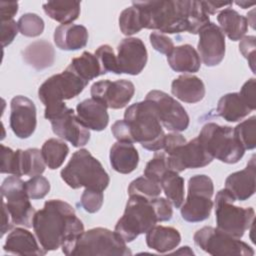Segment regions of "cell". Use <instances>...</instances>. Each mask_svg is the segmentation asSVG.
<instances>
[{
  "mask_svg": "<svg viewBox=\"0 0 256 256\" xmlns=\"http://www.w3.org/2000/svg\"><path fill=\"white\" fill-rule=\"evenodd\" d=\"M10 107V127L13 133L20 139L29 138L37 125L34 102L26 96L18 95L12 98Z\"/></svg>",
  "mask_w": 256,
  "mask_h": 256,
  "instance_id": "obj_19",
  "label": "cell"
},
{
  "mask_svg": "<svg viewBox=\"0 0 256 256\" xmlns=\"http://www.w3.org/2000/svg\"><path fill=\"white\" fill-rule=\"evenodd\" d=\"M2 214H3V221H2V228H1V236H3L10 228H11V224H10V220L9 217L11 218L5 203L2 201Z\"/></svg>",
  "mask_w": 256,
  "mask_h": 256,
  "instance_id": "obj_54",
  "label": "cell"
},
{
  "mask_svg": "<svg viewBox=\"0 0 256 256\" xmlns=\"http://www.w3.org/2000/svg\"><path fill=\"white\" fill-rule=\"evenodd\" d=\"M198 34L197 49L202 62L208 67L220 64L225 56V36L220 27L210 22Z\"/></svg>",
  "mask_w": 256,
  "mask_h": 256,
  "instance_id": "obj_18",
  "label": "cell"
},
{
  "mask_svg": "<svg viewBox=\"0 0 256 256\" xmlns=\"http://www.w3.org/2000/svg\"><path fill=\"white\" fill-rule=\"evenodd\" d=\"M90 93L93 99L101 102L107 108L121 109L131 101L135 93V86L131 81L125 79L100 80L93 83Z\"/></svg>",
  "mask_w": 256,
  "mask_h": 256,
  "instance_id": "obj_16",
  "label": "cell"
},
{
  "mask_svg": "<svg viewBox=\"0 0 256 256\" xmlns=\"http://www.w3.org/2000/svg\"><path fill=\"white\" fill-rule=\"evenodd\" d=\"M196 246L214 256H252L254 250L240 238L233 237L218 228L205 226L193 236Z\"/></svg>",
  "mask_w": 256,
  "mask_h": 256,
  "instance_id": "obj_11",
  "label": "cell"
},
{
  "mask_svg": "<svg viewBox=\"0 0 256 256\" xmlns=\"http://www.w3.org/2000/svg\"><path fill=\"white\" fill-rule=\"evenodd\" d=\"M162 191L161 185L146 176H141L134 179L128 186V194L142 196L148 200H153L159 197Z\"/></svg>",
  "mask_w": 256,
  "mask_h": 256,
  "instance_id": "obj_36",
  "label": "cell"
},
{
  "mask_svg": "<svg viewBox=\"0 0 256 256\" xmlns=\"http://www.w3.org/2000/svg\"><path fill=\"white\" fill-rule=\"evenodd\" d=\"M149 39L152 47L162 54L168 55L174 48V43L172 39L163 33L152 32L149 35Z\"/></svg>",
  "mask_w": 256,
  "mask_h": 256,
  "instance_id": "obj_48",
  "label": "cell"
},
{
  "mask_svg": "<svg viewBox=\"0 0 256 256\" xmlns=\"http://www.w3.org/2000/svg\"><path fill=\"white\" fill-rule=\"evenodd\" d=\"M76 112L80 122L88 129L102 131L108 125L107 107L93 98L80 102L76 107Z\"/></svg>",
  "mask_w": 256,
  "mask_h": 256,
  "instance_id": "obj_22",
  "label": "cell"
},
{
  "mask_svg": "<svg viewBox=\"0 0 256 256\" xmlns=\"http://www.w3.org/2000/svg\"><path fill=\"white\" fill-rule=\"evenodd\" d=\"M167 61L169 66L176 72L195 73L201 66L199 54L190 44L174 47L167 55Z\"/></svg>",
  "mask_w": 256,
  "mask_h": 256,
  "instance_id": "obj_26",
  "label": "cell"
},
{
  "mask_svg": "<svg viewBox=\"0 0 256 256\" xmlns=\"http://www.w3.org/2000/svg\"><path fill=\"white\" fill-rule=\"evenodd\" d=\"M234 134L244 148V150H252L256 146V116H251L250 118L239 123L235 128H233Z\"/></svg>",
  "mask_w": 256,
  "mask_h": 256,
  "instance_id": "obj_37",
  "label": "cell"
},
{
  "mask_svg": "<svg viewBox=\"0 0 256 256\" xmlns=\"http://www.w3.org/2000/svg\"><path fill=\"white\" fill-rule=\"evenodd\" d=\"M17 23L20 33L27 37H37L41 35L44 30L43 19L35 13L23 14Z\"/></svg>",
  "mask_w": 256,
  "mask_h": 256,
  "instance_id": "obj_40",
  "label": "cell"
},
{
  "mask_svg": "<svg viewBox=\"0 0 256 256\" xmlns=\"http://www.w3.org/2000/svg\"><path fill=\"white\" fill-rule=\"evenodd\" d=\"M23 60L36 70L51 67L55 60L53 46L46 40H38L28 45L22 52Z\"/></svg>",
  "mask_w": 256,
  "mask_h": 256,
  "instance_id": "obj_28",
  "label": "cell"
},
{
  "mask_svg": "<svg viewBox=\"0 0 256 256\" xmlns=\"http://www.w3.org/2000/svg\"><path fill=\"white\" fill-rule=\"evenodd\" d=\"M88 83L66 68L46 79L38 89V97L46 106L64 102L78 96Z\"/></svg>",
  "mask_w": 256,
  "mask_h": 256,
  "instance_id": "obj_13",
  "label": "cell"
},
{
  "mask_svg": "<svg viewBox=\"0 0 256 256\" xmlns=\"http://www.w3.org/2000/svg\"><path fill=\"white\" fill-rule=\"evenodd\" d=\"M44 116L51 123L55 135L70 142L74 147L86 145L90 140V131L75 115L74 110L64 102L45 107Z\"/></svg>",
  "mask_w": 256,
  "mask_h": 256,
  "instance_id": "obj_9",
  "label": "cell"
},
{
  "mask_svg": "<svg viewBox=\"0 0 256 256\" xmlns=\"http://www.w3.org/2000/svg\"><path fill=\"white\" fill-rule=\"evenodd\" d=\"M19 31L18 23L12 20L1 21V43L2 47H6L11 44Z\"/></svg>",
  "mask_w": 256,
  "mask_h": 256,
  "instance_id": "obj_49",
  "label": "cell"
},
{
  "mask_svg": "<svg viewBox=\"0 0 256 256\" xmlns=\"http://www.w3.org/2000/svg\"><path fill=\"white\" fill-rule=\"evenodd\" d=\"M25 190L30 199H42L50 191V183L48 179L41 175L33 176L25 181Z\"/></svg>",
  "mask_w": 256,
  "mask_h": 256,
  "instance_id": "obj_42",
  "label": "cell"
},
{
  "mask_svg": "<svg viewBox=\"0 0 256 256\" xmlns=\"http://www.w3.org/2000/svg\"><path fill=\"white\" fill-rule=\"evenodd\" d=\"M33 229L40 246L46 251L57 250L84 231L74 208L60 199H51L36 211Z\"/></svg>",
  "mask_w": 256,
  "mask_h": 256,
  "instance_id": "obj_1",
  "label": "cell"
},
{
  "mask_svg": "<svg viewBox=\"0 0 256 256\" xmlns=\"http://www.w3.org/2000/svg\"><path fill=\"white\" fill-rule=\"evenodd\" d=\"M60 175L62 180L73 189L85 187L103 192L110 182L109 175L102 164L86 149L74 152Z\"/></svg>",
  "mask_w": 256,
  "mask_h": 256,
  "instance_id": "obj_5",
  "label": "cell"
},
{
  "mask_svg": "<svg viewBox=\"0 0 256 256\" xmlns=\"http://www.w3.org/2000/svg\"><path fill=\"white\" fill-rule=\"evenodd\" d=\"M158 222L151 200L131 195L123 216L117 221L114 231L124 242H132L140 234L147 233Z\"/></svg>",
  "mask_w": 256,
  "mask_h": 256,
  "instance_id": "obj_6",
  "label": "cell"
},
{
  "mask_svg": "<svg viewBox=\"0 0 256 256\" xmlns=\"http://www.w3.org/2000/svg\"><path fill=\"white\" fill-rule=\"evenodd\" d=\"M62 252L68 256L78 255H132L121 237L106 228L97 227L83 231L77 237L64 244Z\"/></svg>",
  "mask_w": 256,
  "mask_h": 256,
  "instance_id": "obj_4",
  "label": "cell"
},
{
  "mask_svg": "<svg viewBox=\"0 0 256 256\" xmlns=\"http://www.w3.org/2000/svg\"><path fill=\"white\" fill-rule=\"evenodd\" d=\"M255 36H244L239 43V50L241 54L248 60V64L253 73H255Z\"/></svg>",
  "mask_w": 256,
  "mask_h": 256,
  "instance_id": "obj_46",
  "label": "cell"
},
{
  "mask_svg": "<svg viewBox=\"0 0 256 256\" xmlns=\"http://www.w3.org/2000/svg\"><path fill=\"white\" fill-rule=\"evenodd\" d=\"M67 68L87 83L102 75L97 57L87 51H84L81 56L73 58Z\"/></svg>",
  "mask_w": 256,
  "mask_h": 256,
  "instance_id": "obj_32",
  "label": "cell"
},
{
  "mask_svg": "<svg viewBox=\"0 0 256 256\" xmlns=\"http://www.w3.org/2000/svg\"><path fill=\"white\" fill-rule=\"evenodd\" d=\"M43 159L49 169L54 170L59 168L69 153L68 145L56 138H50L44 142L41 148Z\"/></svg>",
  "mask_w": 256,
  "mask_h": 256,
  "instance_id": "obj_35",
  "label": "cell"
},
{
  "mask_svg": "<svg viewBox=\"0 0 256 256\" xmlns=\"http://www.w3.org/2000/svg\"><path fill=\"white\" fill-rule=\"evenodd\" d=\"M124 120L130 128L134 143H140L149 151L163 149L165 133L151 102L144 100L130 105L124 113Z\"/></svg>",
  "mask_w": 256,
  "mask_h": 256,
  "instance_id": "obj_3",
  "label": "cell"
},
{
  "mask_svg": "<svg viewBox=\"0 0 256 256\" xmlns=\"http://www.w3.org/2000/svg\"><path fill=\"white\" fill-rule=\"evenodd\" d=\"M198 139L213 159L227 164L237 163L245 152L230 126L207 123L202 127Z\"/></svg>",
  "mask_w": 256,
  "mask_h": 256,
  "instance_id": "obj_7",
  "label": "cell"
},
{
  "mask_svg": "<svg viewBox=\"0 0 256 256\" xmlns=\"http://www.w3.org/2000/svg\"><path fill=\"white\" fill-rule=\"evenodd\" d=\"M44 12L53 20L62 25L71 24L80 14L78 1H48L43 4Z\"/></svg>",
  "mask_w": 256,
  "mask_h": 256,
  "instance_id": "obj_31",
  "label": "cell"
},
{
  "mask_svg": "<svg viewBox=\"0 0 256 256\" xmlns=\"http://www.w3.org/2000/svg\"><path fill=\"white\" fill-rule=\"evenodd\" d=\"M214 185L210 177L204 174L194 175L188 182V195L181 205L182 218L191 223L201 222L209 218L213 208Z\"/></svg>",
  "mask_w": 256,
  "mask_h": 256,
  "instance_id": "obj_10",
  "label": "cell"
},
{
  "mask_svg": "<svg viewBox=\"0 0 256 256\" xmlns=\"http://www.w3.org/2000/svg\"><path fill=\"white\" fill-rule=\"evenodd\" d=\"M112 134L117 139L118 142H125V143H134L130 128L127 122L123 120H117L111 127Z\"/></svg>",
  "mask_w": 256,
  "mask_h": 256,
  "instance_id": "obj_50",
  "label": "cell"
},
{
  "mask_svg": "<svg viewBox=\"0 0 256 256\" xmlns=\"http://www.w3.org/2000/svg\"><path fill=\"white\" fill-rule=\"evenodd\" d=\"M168 170H170V168L168 165L166 153L156 152L153 158L146 164L144 169V176L160 184L162 177Z\"/></svg>",
  "mask_w": 256,
  "mask_h": 256,
  "instance_id": "obj_39",
  "label": "cell"
},
{
  "mask_svg": "<svg viewBox=\"0 0 256 256\" xmlns=\"http://www.w3.org/2000/svg\"><path fill=\"white\" fill-rule=\"evenodd\" d=\"M210 23L208 14L205 12L201 1H192L190 11V28L189 33L198 34L199 31Z\"/></svg>",
  "mask_w": 256,
  "mask_h": 256,
  "instance_id": "obj_43",
  "label": "cell"
},
{
  "mask_svg": "<svg viewBox=\"0 0 256 256\" xmlns=\"http://www.w3.org/2000/svg\"><path fill=\"white\" fill-rule=\"evenodd\" d=\"M236 4H237L238 6H240L241 8H243V9H246V8L251 7V6L254 5V3H248V2H245V1H240V2L237 1Z\"/></svg>",
  "mask_w": 256,
  "mask_h": 256,
  "instance_id": "obj_55",
  "label": "cell"
},
{
  "mask_svg": "<svg viewBox=\"0 0 256 256\" xmlns=\"http://www.w3.org/2000/svg\"><path fill=\"white\" fill-rule=\"evenodd\" d=\"M110 164L112 168L121 173L133 172L139 163V154L132 143L116 142L110 149Z\"/></svg>",
  "mask_w": 256,
  "mask_h": 256,
  "instance_id": "obj_25",
  "label": "cell"
},
{
  "mask_svg": "<svg viewBox=\"0 0 256 256\" xmlns=\"http://www.w3.org/2000/svg\"><path fill=\"white\" fill-rule=\"evenodd\" d=\"M236 200L224 188L216 194L214 207L217 228L233 237L241 238L254 222L255 212L252 207L235 206Z\"/></svg>",
  "mask_w": 256,
  "mask_h": 256,
  "instance_id": "obj_8",
  "label": "cell"
},
{
  "mask_svg": "<svg viewBox=\"0 0 256 256\" xmlns=\"http://www.w3.org/2000/svg\"><path fill=\"white\" fill-rule=\"evenodd\" d=\"M166 155L170 170L177 173L188 168L196 169L207 166L213 160L212 156L203 147L198 137L176 146Z\"/></svg>",
  "mask_w": 256,
  "mask_h": 256,
  "instance_id": "obj_15",
  "label": "cell"
},
{
  "mask_svg": "<svg viewBox=\"0 0 256 256\" xmlns=\"http://www.w3.org/2000/svg\"><path fill=\"white\" fill-rule=\"evenodd\" d=\"M3 250L15 255H37L42 256L47 252L39 246L34 235L24 229L15 228L7 236Z\"/></svg>",
  "mask_w": 256,
  "mask_h": 256,
  "instance_id": "obj_21",
  "label": "cell"
},
{
  "mask_svg": "<svg viewBox=\"0 0 256 256\" xmlns=\"http://www.w3.org/2000/svg\"><path fill=\"white\" fill-rule=\"evenodd\" d=\"M88 37L86 27L76 24L60 25L55 29L53 35L56 46L65 51H75L85 47Z\"/></svg>",
  "mask_w": 256,
  "mask_h": 256,
  "instance_id": "obj_23",
  "label": "cell"
},
{
  "mask_svg": "<svg viewBox=\"0 0 256 256\" xmlns=\"http://www.w3.org/2000/svg\"><path fill=\"white\" fill-rule=\"evenodd\" d=\"M119 27L121 32L126 36L138 33L143 28L140 20L139 11L136 7H128L120 13Z\"/></svg>",
  "mask_w": 256,
  "mask_h": 256,
  "instance_id": "obj_38",
  "label": "cell"
},
{
  "mask_svg": "<svg viewBox=\"0 0 256 256\" xmlns=\"http://www.w3.org/2000/svg\"><path fill=\"white\" fill-rule=\"evenodd\" d=\"M1 21L12 20L14 15L18 12V2H0Z\"/></svg>",
  "mask_w": 256,
  "mask_h": 256,
  "instance_id": "obj_52",
  "label": "cell"
},
{
  "mask_svg": "<svg viewBox=\"0 0 256 256\" xmlns=\"http://www.w3.org/2000/svg\"><path fill=\"white\" fill-rule=\"evenodd\" d=\"M116 59L119 74L138 75L148 59L145 44L140 38H124L118 44Z\"/></svg>",
  "mask_w": 256,
  "mask_h": 256,
  "instance_id": "obj_17",
  "label": "cell"
},
{
  "mask_svg": "<svg viewBox=\"0 0 256 256\" xmlns=\"http://www.w3.org/2000/svg\"><path fill=\"white\" fill-rule=\"evenodd\" d=\"M104 200V195L102 191L87 189L81 195L80 204L83 209L88 213H95L100 210Z\"/></svg>",
  "mask_w": 256,
  "mask_h": 256,
  "instance_id": "obj_44",
  "label": "cell"
},
{
  "mask_svg": "<svg viewBox=\"0 0 256 256\" xmlns=\"http://www.w3.org/2000/svg\"><path fill=\"white\" fill-rule=\"evenodd\" d=\"M180 242L181 235L173 227L155 225L146 233L147 246L159 253H166L175 249Z\"/></svg>",
  "mask_w": 256,
  "mask_h": 256,
  "instance_id": "obj_27",
  "label": "cell"
},
{
  "mask_svg": "<svg viewBox=\"0 0 256 256\" xmlns=\"http://www.w3.org/2000/svg\"><path fill=\"white\" fill-rule=\"evenodd\" d=\"M172 94L186 103H197L205 96V85L195 75H180L171 84Z\"/></svg>",
  "mask_w": 256,
  "mask_h": 256,
  "instance_id": "obj_24",
  "label": "cell"
},
{
  "mask_svg": "<svg viewBox=\"0 0 256 256\" xmlns=\"http://www.w3.org/2000/svg\"><path fill=\"white\" fill-rule=\"evenodd\" d=\"M217 20L222 32L232 41L241 40L248 30L247 18L230 7L223 9L218 14Z\"/></svg>",
  "mask_w": 256,
  "mask_h": 256,
  "instance_id": "obj_30",
  "label": "cell"
},
{
  "mask_svg": "<svg viewBox=\"0 0 256 256\" xmlns=\"http://www.w3.org/2000/svg\"><path fill=\"white\" fill-rule=\"evenodd\" d=\"M252 110L246 105L239 93L223 95L217 103V113L228 122H237L248 116Z\"/></svg>",
  "mask_w": 256,
  "mask_h": 256,
  "instance_id": "obj_29",
  "label": "cell"
},
{
  "mask_svg": "<svg viewBox=\"0 0 256 256\" xmlns=\"http://www.w3.org/2000/svg\"><path fill=\"white\" fill-rule=\"evenodd\" d=\"M94 54L97 57L98 62L100 64L102 75L108 72L119 74L116 55L114 54V51L111 46L107 44L101 45L97 48Z\"/></svg>",
  "mask_w": 256,
  "mask_h": 256,
  "instance_id": "obj_41",
  "label": "cell"
},
{
  "mask_svg": "<svg viewBox=\"0 0 256 256\" xmlns=\"http://www.w3.org/2000/svg\"><path fill=\"white\" fill-rule=\"evenodd\" d=\"M165 196L175 208H180L184 201V179L175 171L168 170L160 181Z\"/></svg>",
  "mask_w": 256,
  "mask_h": 256,
  "instance_id": "obj_34",
  "label": "cell"
},
{
  "mask_svg": "<svg viewBox=\"0 0 256 256\" xmlns=\"http://www.w3.org/2000/svg\"><path fill=\"white\" fill-rule=\"evenodd\" d=\"M192 1H136L133 6L139 11L143 28L160 33H181L189 31Z\"/></svg>",
  "mask_w": 256,
  "mask_h": 256,
  "instance_id": "obj_2",
  "label": "cell"
},
{
  "mask_svg": "<svg viewBox=\"0 0 256 256\" xmlns=\"http://www.w3.org/2000/svg\"><path fill=\"white\" fill-rule=\"evenodd\" d=\"M1 173L20 177L18 169V150L14 151L5 145H1Z\"/></svg>",
  "mask_w": 256,
  "mask_h": 256,
  "instance_id": "obj_45",
  "label": "cell"
},
{
  "mask_svg": "<svg viewBox=\"0 0 256 256\" xmlns=\"http://www.w3.org/2000/svg\"><path fill=\"white\" fill-rule=\"evenodd\" d=\"M1 195L12 222L26 228L33 227L36 211L25 190V182L15 175L5 178L1 185Z\"/></svg>",
  "mask_w": 256,
  "mask_h": 256,
  "instance_id": "obj_12",
  "label": "cell"
},
{
  "mask_svg": "<svg viewBox=\"0 0 256 256\" xmlns=\"http://www.w3.org/2000/svg\"><path fill=\"white\" fill-rule=\"evenodd\" d=\"M255 156H252L247 166L230 174L225 180V189L236 201H245L255 192L256 187Z\"/></svg>",
  "mask_w": 256,
  "mask_h": 256,
  "instance_id": "obj_20",
  "label": "cell"
},
{
  "mask_svg": "<svg viewBox=\"0 0 256 256\" xmlns=\"http://www.w3.org/2000/svg\"><path fill=\"white\" fill-rule=\"evenodd\" d=\"M151 203L153 205L158 222L169 221L172 218V215H173L172 204L168 199L157 197L151 200Z\"/></svg>",
  "mask_w": 256,
  "mask_h": 256,
  "instance_id": "obj_47",
  "label": "cell"
},
{
  "mask_svg": "<svg viewBox=\"0 0 256 256\" xmlns=\"http://www.w3.org/2000/svg\"><path fill=\"white\" fill-rule=\"evenodd\" d=\"M145 100L152 103L160 123L169 131L181 132L189 126V116L173 97L160 90H151Z\"/></svg>",
  "mask_w": 256,
  "mask_h": 256,
  "instance_id": "obj_14",
  "label": "cell"
},
{
  "mask_svg": "<svg viewBox=\"0 0 256 256\" xmlns=\"http://www.w3.org/2000/svg\"><path fill=\"white\" fill-rule=\"evenodd\" d=\"M255 85H256L255 78H250L243 84L239 92L240 96L242 97L246 105L252 111L255 109Z\"/></svg>",
  "mask_w": 256,
  "mask_h": 256,
  "instance_id": "obj_51",
  "label": "cell"
},
{
  "mask_svg": "<svg viewBox=\"0 0 256 256\" xmlns=\"http://www.w3.org/2000/svg\"><path fill=\"white\" fill-rule=\"evenodd\" d=\"M18 155L20 177L23 175L33 177L41 175L45 171L46 163L41 150L37 148H29L27 150L18 149Z\"/></svg>",
  "mask_w": 256,
  "mask_h": 256,
  "instance_id": "obj_33",
  "label": "cell"
},
{
  "mask_svg": "<svg viewBox=\"0 0 256 256\" xmlns=\"http://www.w3.org/2000/svg\"><path fill=\"white\" fill-rule=\"evenodd\" d=\"M203 8L205 12L209 14H215L218 12L221 8L224 7H229L232 5V2H214V1H201Z\"/></svg>",
  "mask_w": 256,
  "mask_h": 256,
  "instance_id": "obj_53",
  "label": "cell"
}]
</instances>
